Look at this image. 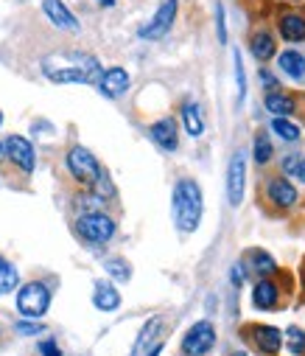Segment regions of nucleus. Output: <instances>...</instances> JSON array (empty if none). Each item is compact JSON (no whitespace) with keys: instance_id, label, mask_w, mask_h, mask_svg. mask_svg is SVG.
Here are the masks:
<instances>
[{"instance_id":"22","label":"nucleus","mask_w":305,"mask_h":356,"mask_svg":"<svg viewBox=\"0 0 305 356\" xmlns=\"http://www.w3.org/2000/svg\"><path fill=\"white\" fill-rule=\"evenodd\" d=\"M249 264H252V270L261 275V278H269L277 273V261L266 252V250H252L249 252Z\"/></svg>"},{"instance_id":"16","label":"nucleus","mask_w":305,"mask_h":356,"mask_svg":"<svg viewBox=\"0 0 305 356\" xmlns=\"http://www.w3.org/2000/svg\"><path fill=\"white\" fill-rule=\"evenodd\" d=\"M263 104H266V110H269L272 115H280V118H286V115H291V113L297 110L294 96H291V93H286V90H280V87H274V90H269V93H266Z\"/></svg>"},{"instance_id":"36","label":"nucleus","mask_w":305,"mask_h":356,"mask_svg":"<svg viewBox=\"0 0 305 356\" xmlns=\"http://www.w3.org/2000/svg\"><path fill=\"white\" fill-rule=\"evenodd\" d=\"M98 3L104 6V9H113V6H115V0H98Z\"/></svg>"},{"instance_id":"20","label":"nucleus","mask_w":305,"mask_h":356,"mask_svg":"<svg viewBox=\"0 0 305 356\" xmlns=\"http://www.w3.org/2000/svg\"><path fill=\"white\" fill-rule=\"evenodd\" d=\"M182 124H185V132L190 138H199L201 132H205V118H201L199 104H193V102L182 104Z\"/></svg>"},{"instance_id":"19","label":"nucleus","mask_w":305,"mask_h":356,"mask_svg":"<svg viewBox=\"0 0 305 356\" xmlns=\"http://www.w3.org/2000/svg\"><path fill=\"white\" fill-rule=\"evenodd\" d=\"M249 48H252V56H255L258 62H269V59L277 54V42H274V37H272L269 31H263V29L252 34Z\"/></svg>"},{"instance_id":"13","label":"nucleus","mask_w":305,"mask_h":356,"mask_svg":"<svg viewBox=\"0 0 305 356\" xmlns=\"http://www.w3.org/2000/svg\"><path fill=\"white\" fill-rule=\"evenodd\" d=\"M277 29L286 42H302L305 40V15L297 9H286L277 17Z\"/></svg>"},{"instance_id":"2","label":"nucleus","mask_w":305,"mask_h":356,"mask_svg":"<svg viewBox=\"0 0 305 356\" xmlns=\"http://www.w3.org/2000/svg\"><path fill=\"white\" fill-rule=\"evenodd\" d=\"M201 188L196 186V180H179L174 186V200H171V213H174V225L182 233H193L201 222Z\"/></svg>"},{"instance_id":"14","label":"nucleus","mask_w":305,"mask_h":356,"mask_svg":"<svg viewBox=\"0 0 305 356\" xmlns=\"http://www.w3.org/2000/svg\"><path fill=\"white\" fill-rule=\"evenodd\" d=\"M149 138L160 146V149H165V152H174L176 146H179V135H176V121L174 118H160V121H154L151 127H149Z\"/></svg>"},{"instance_id":"12","label":"nucleus","mask_w":305,"mask_h":356,"mask_svg":"<svg viewBox=\"0 0 305 356\" xmlns=\"http://www.w3.org/2000/svg\"><path fill=\"white\" fill-rule=\"evenodd\" d=\"M126 87H129V73H126L124 67H107V70H101V76H98V90L104 93L107 99L124 96Z\"/></svg>"},{"instance_id":"33","label":"nucleus","mask_w":305,"mask_h":356,"mask_svg":"<svg viewBox=\"0 0 305 356\" xmlns=\"http://www.w3.org/2000/svg\"><path fill=\"white\" fill-rule=\"evenodd\" d=\"M291 177H297L299 183H305V157H299V160H297V165H294Z\"/></svg>"},{"instance_id":"29","label":"nucleus","mask_w":305,"mask_h":356,"mask_svg":"<svg viewBox=\"0 0 305 356\" xmlns=\"http://www.w3.org/2000/svg\"><path fill=\"white\" fill-rule=\"evenodd\" d=\"M286 339H288V348H291L294 353H302V350H305V331H302V328L288 325V328H286Z\"/></svg>"},{"instance_id":"32","label":"nucleus","mask_w":305,"mask_h":356,"mask_svg":"<svg viewBox=\"0 0 305 356\" xmlns=\"http://www.w3.org/2000/svg\"><path fill=\"white\" fill-rule=\"evenodd\" d=\"M40 350H42V356H62L59 348H56V342H51V339H45V342L40 345Z\"/></svg>"},{"instance_id":"25","label":"nucleus","mask_w":305,"mask_h":356,"mask_svg":"<svg viewBox=\"0 0 305 356\" xmlns=\"http://www.w3.org/2000/svg\"><path fill=\"white\" fill-rule=\"evenodd\" d=\"M272 132H274V135H280V138H283V140H288V143L299 140V127H297V124H291L288 118H280V115H274V118H272Z\"/></svg>"},{"instance_id":"1","label":"nucleus","mask_w":305,"mask_h":356,"mask_svg":"<svg viewBox=\"0 0 305 356\" xmlns=\"http://www.w3.org/2000/svg\"><path fill=\"white\" fill-rule=\"evenodd\" d=\"M42 76L56 84H92L101 76V62L87 51H53L42 56Z\"/></svg>"},{"instance_id":"27","label":"nucleus","mask_w":305,"mask_h":356,"mask_svg":"<svg viewBox=\"0 0 305 356\" xmlns=\"http://www.w3.org/2000/svg\"><path fill=\"white\" fill-rule=\"evenodd\" d=\"M233 65H236V81H238V104L247 99V73H244V62H241V51H233Z\"/></svg>"},{"instance_id":"26","label":"nucleus","mask_w":305,"mask_h":356,"mask_svg":"<svg viewBox=\"0 0 305 356\" xmlns=\"http://www.w3.org/2000/svg\"><path fill=\"white\" fill-rule=\"evenodd\" d=\"M255 163H269L272 160V140H269V135H263V132H258L255 135Z\"/></svg>"},{"instance_id":"24","label":"nucleus","mask_w":305,"mask_h":356,"mask_svg":"<svg viewBox=\"0 0 305 356\" xmlns=\"http://www.w3.org/2000/svg\"><path fill=\"white\" fill-rule=\"evenodd\" d=\"M17 284H20L17 270L6 258H0V295H9L12 289H17Z\"/></svg>"},{"instance_id":"34","label":"nucleus","mask_w":305,"mask_h":356,"mask_svg":"<svg viewBox=\"0 0 305 356\" xmlns=\"http://www.w3.org/2000/svg\"><path fill=\"white\" fill-rule=\"evenodd\" d=\"M230 278H233V284H236V286H241V284H244V266H241V264H236V266H233V275H230Z\"/></svg>"},{"instance_id":"23","label":"nucleus","mask_w":305,"mask_h":356,"mask_svg":"<svg viewBox=\"0 0 305 356\" xmlns=\"http://www.w3.org/2000/svg\"><path fill=\"white\" fill-rule=\"evenodd\" d=\"M160 331H163V320H160V317H151V320L143 325V331H140V337H138L132 353H143L146 348H151V345H154V337H157Z\"/></svg>"},{"instance_id":"35","label":"nucleus","mask_w":305,"mask_h":356,"mask_svg":"<svg viewBox=\"0 0 305 356\" xmlns=\"http://www.w3.org/2000/svg\"><path fill=\"white\" fill-rule=\"evenodd\" d=\"M261 79H263V84L269 87V90H274V87H277V79H274L269 70H261Z\"/></svg>"},{"instance_id":"15","label":"nucleus","mask_w":305,"mask_h":356,"mask_svg":"<svg viewBox=\"0 0 305 356\" xmlns=\"http://www.w3.org/2000/svg\"><path fill=\"white\" fill-rule=\"evenodd\" d=\"M266 197L272 205H280V208H291L297 202V188L283 180V177H272V180L266 183Z\"/></svg>"},{"instance_id":"18","label":"nucleus","mask_w":305,"mask_h":356,"mask_svg":"<svg viewBox=\"0 0 305 356\" xmlns=\"http://www.w3.org/2000/svg\"><path fill=\"white\" fill-rule=\"evenodd\" d=\"M92 303H95V309H101V312H115V309L121 306V295H118V289H115L113 284L98 281V284H95Z\"/></svg>"},{"instance_id":"31","label":"nucleus","mask_w":305,"mask_h":356,"mask_svg":"<svg viewBox=\"0 0 305 356\" xmlns=\"http://www.w3.org/2000/svg\"><path fill=\"white\" fill-rule=\"evenodd\" d=\"M17 331L26 337H34V334H42V325L40 323H17Z\"/></svg>"},{"instance_id":"17","label":"nucleus","mask_w":305,"mask_h":356,"mask_svg":"<svg viewBox=\"0 0 305 356\" xmlns=\"http://www.w3.org/2000/svg\"><path fill=\"white\" fill-rule=\"evenodd\" d=\"M277 300H280V289H277V284H274V281L263 278V281H258V284H255V292H252V303H255V309L269 312V309H274V306H277Z\"/></svg>"},{"instance_id":"39","label":"nucleus","mask_w":305,"mask_h":356,"mask_svg":"<svg viewBox=\"0 0 305 356\" xmlns=\"http://www.w3.org/2000/svg\"><path fill=\"white\" fill-rule=\"evenodd\" d=\"M0 124H3V113H0Z\"/></svg>"},{"instance_id":"37","label":"nucleus","mask_w":305,"mask_h":356,"mask_svg":"<svg viewBox=\"0 0 305 356\" xmlns=\"http://www.w3.org/2000/svg\"><path fill=\"white\" fill-rule=\"evenodd\" d=\"M160 350H163V345H154V348L149 350V356H160Z\"/></svg>"},{"instance_id":"40","label":"nucleus","mask_w":305,"mask_h":356,"mask_svg":"<svg viewBox=\"0 0 305 356\" xmlns=\"http://www.w3.org/2000/svg\"><path fill=\"white\" fill-rule=\"evenodd\" d=\"M236 356H247V353H236Z\"/></svg>"},{"instance_id":"7","label":"nucleus","mask_w":305,"mask_h":356,"mask_svg":"<svg viewBox=\"0 0 305 356\" xmlns=\"http://www.w3.org/2000/svg\"><path fill=\"white\" fill-rule=\"evenodd\" d=\"M216 345V328L208 320H199L188 328L185 339H182V353L188 356H205L211 348Z\"/></svg>"},{"instance_id":"9","label":"nucleus","mask_w":305,"mask_h":356,"mask_svg":"<svg viewBox=\"0 0 305 356\" xmlns=\"http://www.w3.org/2000/svg\"><path fill=\"white\" fill-rule=\"evenodd\" d=\"M244 152H236L233 160H230V168H227V202L233 208H238L244 202V180H247V163H244Z\"/></svg>"},{"instance_id":"28","label":"nucleus","mask_w":305,"mask_h":356,"mask_svg":"<svg viewBox=\"0 0 305 356\" xmlns=\"http://www.w3.org/2000/svg\"><path fill=\"white\" fill-rule=\"evenodd\" d=\"M107 273H110L115 281H129V278H132L129 264L121 261V258H110V261H107Z\"/></svg>"},{"instance_id":"4","label":"nucleus","mask_w":305,"mask_h":356,"mask_svg":"<svg viewBox=\"0 0 305 356\" xmlns=\"http://www.w3.org/2000/svg\"><path fill=\"white\" fill-rule=\"evenodd\" d=\"M67 168L81 186H90V188H92V183L98 180V174H101V165H98L95 154L90 149H84V146H73L67 152Z\"/></svg>"},{"instance_id":"3","label":"nucleus","mask_w":305,"mask_h":356,"mask_svg":"<svg viewBox=\"0 0 305 356\" xmlns=\"http://www.w3.org/2000/svg\"><path fill=\"white\" fill-rule=\"evenodd\" d=\"M76 233L90 244H104V241H110L115 236V222L107 213H101V211H90V213L79 216Z\"/></svg>"},{"instance_id":"10","label":"nucleus","mask_w":305,"mask_h":356,"mask_svg":"<svg viewBox=\"0 0 305 356\" xmlns=\"http://www.w3.org/2000/svg\"><path fill=\"white\" fill-rule=\"evenodd\" d=\"M6 154H9V160H12L20 171H26V174L34 171L37 157H34V146H31L28 138H23V135H12V138L6 140Z\"/></svg>"},{"instance_id":"11","label":"nucleus","mask_w":305,"mask_h":356,"mask_svg":"<svg viewBox=\"0 0 305 356\" xmlns=\"http://www.w3.org/2000/svg\"><path fill=\"white\" fill-rule=\"evenodd\" d=\"M42 12H45V17L51 20V26H56L59 31H70V34L79 31L76 15L62 3V0H42Z\"/></svg>"},{"instance_id":"6","label":"nucleus","mask_w":305,"mask_h":356,"mask_svg":"<svg viewBox=\"0 0 305 356\" xmlns=\"http://www.w3.org/2000/svg\"><path fill=\"white\" fill-rule=\"evenodd\" d=\"M176 9H179V0H163L160 9L154 12V17L138 31V37L140 40H163L176 20Z\"/></svg>"},{"instance_id":"21","label":"nucleus","mask_w":305,"mask_h":356,"mask_svg":"<svg viewBox=\"0 0 305 356\" xmlns=\"http://www.w3.org/2000/svg\"><path fill=\"white\" fill-rule=\"evenodd\" d=\"M277 65H280V70H283L286 76H291V79H302V76H305V56H302L299 51H283L280 59H277Z\"/></svg>"},{"instance_id":"38","label":"nucleus","mask_w":305,"mask_h":356,"mask_svg":"<svg viewBox=\"0 0 305 356\" xmlns=\"http://www.w3.org/2000/svg\"><path fill=\"white\" fill-rule=\"evenodd\" d=\"M3 157H6V146L0 143V163H3Z\"/></svg>"},{"instance_id":"8","label":"nucleus","mask_w":305,"mask_h":356,"mask_svg":"<svg viewBox=\"0 0 305 356\" xmlns=\"http://www.w3.org/2000/svg\"><path fill=\"white\" fill-rule=\"evenodd\" d=\"M241 334L266 356H274L283 348V334L274 325H244Z\"/></svg>"},{"instance_id":"5","label":"nucleus","mask_w":305,"mask_h":356,"mask_svg":"<svg viewBox=\"0 0 305 356\" xmlns=\"http://www.w3.org/2000/svg\"><path fill=\"white\" fill-rule=\"evenodd\" d=\"M51 306V292L45 284L40 281H31L26 286H20V295H17V309L23 317H42Z\"/></svg>"},{"instance_id":"30","label":"nucleus","mask_w":305,"mask_h":356,"mask_svg":"<svg viewBox=\"0 0 305 356\" xmlns=\"http://www.w3.org/2000/svg\"><path fill=\"white\" fill-rule=\"evenodd\" d=\"M216 34H219V42H227V20H224L222 3H216Z\"/></svg>"}]
</instances>
